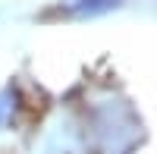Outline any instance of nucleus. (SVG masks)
<instances>
[{
	"label": "nucleus",
	"instance_id": "nucleus-1",
	"mask_svg": "<svg viewBox=\"0 0 157 154\" xmlns=\"http://www.w3.org/2000/svg\"><path fill=\"white\" fill-rule=\"evenodd\" d=\"M123 0H60L57 6H50L44 13V19H75V22H85V19H98V16H107V13L120 10Z\"/></svg>",
	"mask_w": 157,
	"mask_h": 154
},
{
	"label": "nucleus",
	"instance_id": "nucleus-2",
	"mask_svg": "<svg viewBox=\"0 0 157 154\" xmlns=\"http://www.w3.org/2000/svg\"><path fill=\"white\" fill-rule=\"evenodd\" d=\"M19 107H22L19 88H16V85H6L3 91H0V129H3V126H10L13 120H16Z\"/></svg>",
	"mask_w": 157,
	"mask_h": 154
}]
</instances>
